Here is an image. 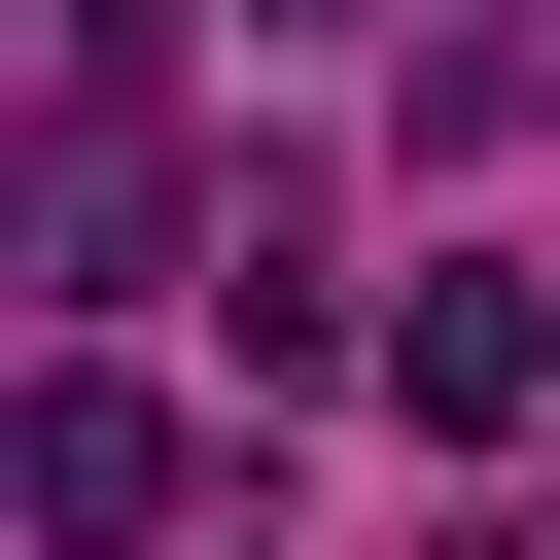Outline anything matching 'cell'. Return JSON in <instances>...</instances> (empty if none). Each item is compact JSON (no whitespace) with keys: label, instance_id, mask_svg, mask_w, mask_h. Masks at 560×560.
<instances>
[{"label":"cell","instance_id":"1","mask_svg":"<svg viewBox=\"0 0 560 560\" xmlns=\"http://www.w3.org/2000/svg\"><path fill=\"white\" fill-rule=\"evenodd\" d=\"M385 420H420V455H525V420H560V280H490V245H455V280L385 315Z\"/></svg>","mask_w":560,"mask_h":560},{"label":"cell","instance_id":"2","mask_svg":"<svg viewBox=\"0 0 560 560\" xmlns=\"http://www.w3.org/2000/svg\"><path fill=\"white\" fill-rule=\"evenodd\" d=\"M210 350H245V420H315V385H350V245H315V175H245V280H210Z\"/></svg>","mask_w":560,"mask_h":560},{"label":"cell","instance_id":"3","mask_svg":"<svg viewBox=\"0 0 560 560\" xmlns=\"http://www.w3.org/2000/svg\"><path fill=\"white\" fill-rule=\"evenodd\" d=\"M0 490H35L70 560H140V525H175V420H140V385H35V420H0Z\"/></svg>","mask_w":560,"mask_h":560},{"label":"cell","instance_id":"4","mask_svg":"<svg viewBox=\"0 0 560 560\" xmlns=\"http://www.w3.org/2000/svg\"><path fill=\"white\" fill-rule=\"evenodd\" d=\"M35 35H70V105H105V70H140V35H175V0H35Z\"/></svg>","mask_w":560,"mask_h":560},{"label":"cell","instance_id":"5","mask_svg":"<svg viewBox=\"0 0 560 560\" xmlns=\"http://www.w3.org/2000/svg\"><path fill=\"white\" fill-rule=\"evenodd\" d=\"M280 35H315V0H280Z\"/></svg>","mask_w":560,"mask_h":560},{"label":"cell","instance_id":"6","mask_svg":"<svg viewBox=\"0 0 560 560\" xmlns=\"http://www.w3.org/2000/svg\"><path fill=\"white\" fill-rule=\"evenodd\" d=\"M525 560H560V525H525Z\"/></svg>","mask_w":560,"mask_h":560}]
</instances>
